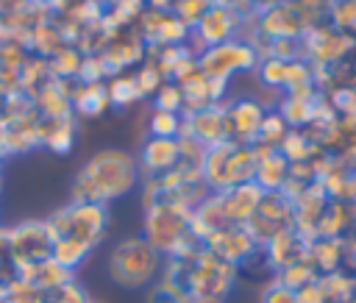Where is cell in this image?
I'll return each mask as SVG.
<instances>
[{
	"label": "cell",
	"instance_id": "cell-1",
	"mask_svg": "<svg viewBox=\"0 0 356 303\" xmlns=\"http://www.w3.org/2000/svg\"><path fill=\"white\" fill-rule=\"evenodd\" d=\"M139 183V161L128 150L106 147L97 150L75 175L72 200L75 203H100L125 197Z\"/></svg>",
	"mask_w": 356,
	"mask_h": 303
},
{
	"label": "cell",
	"instance_id": "cell-2",
	"mask_svg": "<svg viewBox=\"0 0 356 303\" xmlns=\"http://www.w3.org/2000/svg\"><path fill=\"white\" fill-rule=\"evenodd\" d=\"M189 220L192 208L164 195L145 208V239L167 259H186L197 247H203L189 234Z\"/></svg>",
	"mask_w": 356,
	"mask_h": 303
},
{
	"label": "cell",
	"instance_id": "cell-3",
	"mask_svg": "<svg viewBox=\"0 0 356 303\" xmlns=\"http://www.w3.org/2000/svg\"><path fill=\"white\" fill-rule=\"evenodd\" d=\"M256 161L259 153L253 145H234V142H220L206 150L200 172L203 183L209 192H225L239 183H250L256 175Z\"/></svg>",
	"mask_w": 356,
	"mask_h": 303
},
{
	"label": "cell",
	"instance_id": "cell-4",
	"mask_svg": "<svg viewBox=\"0 0 356 303\" xmlns=\"http://www.w3.org/2000/svg\"><path fill=\"white\" fill-rule=\"evenodd\" d=\"M161 253L145 236H128L114 245L108 256V278L122 289H142L156 281Z\"/></svg>",
	"mask_w": 356,
	"mask_h": 303
},
{
	"label": "cell",
	"instance_id": "cell-5",
	"mask_svg": "<svg viewBox=\"0 0 356 303\" xmlns=\"http://www.w3.org/2000/svg\"><path fill=\"white\" fill-rule=\"evenodd\" d=\"M47 228H50V236L53 242L67 236V239H75L81 245H86L89 250H95L103 236H106V228H108V208L100 206V203H70L64 208H58L53 217L44 220Z\"/></svg>",
	"mask_w": 356,
	"mask_h": 303
},
{
	"label": "cell",
	"instance_id": "cell-6",
	"mask_svg": "<svg viewBox=\"0 0 356 303\" xmlns=\"http://www.w3.org/2000/svg\"><path fill=\"white\" fill-rule=\"evenodd\" d=\"M298 44H300V58H306L309 64H323V67L345 64L356 53V39L348 33H339L328 22L312 25L298 39Z\"/></svg>",
	"mask_w": 356,
	"mask_h": 303
},
{
	"label": "cell",
	"instance_id": "cell-7",
	"mask_svg": "<svg viewBox=\"0 0 356 303\" xmlns=\"http://www.w3.org/2000/svg\"><path fill=\"white\" fill-rule=\"evenodd\" d=\"M256 64H259L256 47H250L242 39H231V42L206 47L197 56V69L206 78H217V81H231L236 72H253Z\"/></svg>",
	"mask_w": 356,
	"mask_h": 303
},
{
	"label": "cell",
	"instance_id": "cell-8",
	"mask_svg": "<svg viewBox=\"0 0 356 303\" xmlns=\"http://www.w3.org/2000/svg\"><path fill=\"white\" fill-rule=\"evenodd\" d=\"M53 253V236L44 220H28L8 231V261L11 272H19L31 264H39L50 259Z\"/></svg>",
	"mask_w": 356,
	"mask_h": 303
},
{
	"label": "cell",
	"instance_id": "cell-9",
	"mask_svg": "<svg viewBox=\"0 0 356 303\" xmlns=\"http://www.w3.org/2000/svg\"><path fill=\"white\" fill-rule=\"evenodd\" d=\"M309 31L295 0H281L256 11V33L264 39H300Z\"/></svg>",
	"mask_w": 356,
	"mask_h": 303
},
{
	"label": "cell",
	"instance_id": "cell-10",
	"mask_svg": "<svg viewBox=\"0 0 356 303\" xmlns=\"http://www.w3.org/2000/svg\"><path fill=\"white\" fill-rule=\"evenodd\" d=\"M206 250H211L217 259L234 264V267H242L245 261H250L256 253H261L259 242L250 236V231L245 225H225L220 231H214L206 242H203Z\"/></svg>",
	"mask_w": 356,
	"mask_h": 303
},
{
	"label": "cell",
	"instance_id": "cell-11",
	"mask_svg": "<svg viewBox=\"0 0 356 303\" xmlns=\"http://www.w3.org/2000/svg\"><path fill=\"white\" fill-rule=\"evenodd\" d=\"M261 120H264V106L253 97H239L225 103V142L256 145Z\"/></svg>",
	"mask_w": 356,
	"mask_h": 303
},
{
	"label": "cell",
	"instance_id": "cell-12",
	"mask_svg": "<svg viewBox=\"0 0 356 303\" xmlns=\"http://www.w3.org/2000/svg\"><path fill=\"white\" fill-rule=\"evenodd\" d=\"M100 56H103L106 67L111 69V75L128 72L131 67H139L145 61V39L139 36V31L134 25L120 28L117 33H111V39Z\"/></svg>",
	"mask_w": 356,
	"mask_h": 303
},
{
	"label": "cell",
	"instance_id": "cell-13",
	"mask_svg": "<svg viewBox=\"0 0 356 303\" xmlns=\"http://www.w3.org/2000/svg\"><path fill=\"white\" fill-rule=\"evenodd\" d=\"M242 17L222 8V6H211L203 19L195 25L192 36L203 44V47H214V44H222V42H231V39H239V31H242Z\"/></svg>",
	"mask_w": 356,
	"mask_h": 303
},
{
	"label": "cell",
	"instance_id": "cell-14",
	"mask_svg": "<svg viewBox=\"0 0 356 303\" xmlns=\"http://www.w3.org/2000/svg\"><path fill=\"white\" fill-rule=\"evenodd\" d=\"M178 136H192L203 147H214L225 142V103L184 114V125Z\"/></svg>",
	"mask_w": 356,
	"mask_h": 303
},
{
	"label": "cell",
	"instance_id": "cell-15",
	"mask_svg": "<svg viewBox=\"0 0 356 303\" xmlns=\"http://www.w3.org/2000/svg\"><path fill=\"white\" fill-rule=\"evenodd\" d=\"M261 253H264V261L270 264V270L281 272V270H286V267H292V264L306 259L309 242L295 228H281L278 234H273L261 245Z\"/></svg>",
	"mask_w": 356,
	"mask_h": 303
},
{
	"label": "cell",
	"instance_id": "cell-16",
	"mask_svg": "<svg viewBox=\"0 0 356 303\" xmlns=\"http://www.w3.org/2000/svg\"><path fill=\"white\" fill-rule=\"evenodd\" d=\"M220 195V206H222V214H225V222L228 225H248L250 217L256 214L264 192L250 181V183H239V186H231L225 192H217Z\"/></svg>",
	"mask_w": 356,
	"mask_h": 303
},
{
	"label": "cell",
	"instance_id": "cell-17",
	"mask_svg": "<svg viewBox=\"0 0 356 303\" xmlns=\"http://www.w3.org/2000/svg\"><path fill=\"white\" fill-rule=\"evenodd\" d=\"M139 172H145V178H159L170 170L178 167L181 161V150H178V139H161V136H150L142 145L139 153Z\"/></svg>",
	"mask_w": 356,
	"mask_h": 303
},
{
	"label": "cell",
	"instance_id": "cell-18",
	"mask_svg": "<svg viewBox=\"0 0 356 303\" xmlns=\"http://www.w3.org/2000/svg\"><path fill=\"white\" fill-rule=\"evenodd\" d=\"M253 147H256V153H259L253 183H256L261 192H281V186H284L286 178H289V161H286L275 147H264V145H253Z\"/></svg>",
	"mask_w": 356,
	"mask_h": 303
},
{
	"label": "cell",
	"instance_id": "cell-19",
	"mask_svg": "<svg viewBox=\"0 0 356 303\" xmlns=\"http://www.w3.org/2000/svg\"><path fill=\"white\" fill-rule=\"evenodd\" d=\"M72 81H50L44 83L31 100L33 108L42 120H61V117H75L72 114V100H70Z\"/></svg>",
	"mask_w": 356,
	"mask_h": 303
},
{
	"label": "cell",
	"instance_id": "cell-20",
	"mask_svg": "<svg viewBox=\"0 0 356 303\" xmlns=\"http://www.w3.org/2000/svg\"><path fill=\"white\" fill-rule=\"evenodd\" d=\"M70 100H72V114L89 117V120L100 117V114H106L111 108L106 83H78V81H72Z\"/></svg>",
	"mask_w": 356,
	"mask_h": 303
},
{
	"label": "cell",
	"instance_id": "cell-21",
	"mask_svg": "<svg viewBox=\"0 0 356 303\" xmlns=\"http://www.w3.org/2000/svg\"><path fill=\"white\" fill-rule=\"evenodd\" d=\"M348 256V242L345 239H314L309 242V253L306 259L314 264L317 275H328V272H339Z\"/></svg>",
	"mask_w": 356,
	"mask_h": 303
},
{
	"label": "cell",
	"instance_id": "cell-22",
	"mask_svg": "<svg viewBox=\"0 0 356 303\" xmlns=\"http://www.w3.org/2000/svg\"><path fill=\"white\" fill-rule=\"evenodd\" d=\"M67 36H64V28L58 22V17L36 25L31 33H28V53L31 56H39V58H53L61 47H67Z\"/></svg>",
	"mask_w": 356,
	"mask_h": 303
},
{
	"label": "cell",
	"instance_id": "cell-23",
	"mask_svg": "<svg viewBox=\"0 0 356 303\" xmlns=\"http://www.w3.org/2000/svg\"><path fill=\"white\" fill-rule=\"evenodd\" d=\"M75 117H61V120H42L39 117V145L47 150L64 156L75 145Z\"/></svg>",
	"mask_w": 356,
	"mask_h": 303
},
{
	"label": "cell",
	"instance_id": "cell-24",
	"mask_svg": "<svg viewBox=\"0 0 356 303\" xmlns=\"http://www.w3.org/2000/svg\"><path fill=\"white\" fill-rule=\"evenodd\" d=\"M353 222V211L348 203L328 200L320 222H317V239H345V231Z\"/></svg>",
	"mask_w": 356,
	"mask_h": 303
},
{
	"label": "cell",
	"instance_id": "cell-25",
	"mask_svg": "<svg viewBox=\"0 0 356 303\" xmlns=\"http://www.w3.org/2000/svg\"><path fill=\"white\" fill-rule=\"evenodd\" d=\"M320 150H323V147H317V145L309 139V133H306V131H292V128H289V133H286V136L281 139V145H278V153H281L289 164L312 161Z\"/></svg>",
	"mask_w": 356,
	"mask_h": 303
},
{
	"label": "cell",
	"instance_id": "cell-26",
	"mask_svg": "<svg viewBox=\"0 0 356 303\" xmlns=\"http://www.w3.org/2000/svg\"><path fill=\"white\" fill-rule=\"evenodd\" d=\"M53 75H50V64L47 58H39V56H28V61L22 64L19 69V92L25 97H33L44 83H50Z\"/></svg>",
	"mask_w": 356,
	"mask_h": 303
},
{
	"label": "cell",
	"instance_id": "cell-27",
	"mask_svg": "<svg viewBox=\"0 0 356 303\" xmlns=\"http://www.w3.org/2000/svg\"><path fill=\"white\" fill-rule=\"evenodd\" d=\"M106 92H108V103L117 106V108H125L136 100H142V92H139V83L134 78V72H117L106 81Z\"/></svg>",
	"mask_w": 356,
	"mask_h": 303
},
{
	"label": "cell",
	"instance_id": "cell-28",
	"mask_svg": "<svg viewBox=\"0 0 356 303\" xmlns=\"http://www.w3.org/2000/svg\"><path fill=\"white\" fill-rule=\"evenodd\" d=\"M325 22L339 33H348L356 39V0H328Z\"/></svg>",
	"mask_w": 356,
	"mask_h": 303
},
{
	"label": "cell",
	"instance_id": "cell-29",
	"mask_svg": "<svg viewBox=\"0 0 356 303\" xmlns=\"http://www.w3.org/2000/svg\"><path fill=\"white\" fill-rule=\"evenodd\" d=\"M92 250L86 247V245H81V242H75V239H67V236H61V239H56L53 242V253H50V259L56 261V264H61L64 270H75V267H81L83 261H86V256H89Z\"/></svg>",
	"mask_w": 356,
	"mask_h": 303
},
{
	"label": "cell",
	"instance_id": "cell-30",
	"mask_svg": "<svg viewBox=\"0 0 356 303\" xmlns=\"http://www.w3.org/2000/svg\"><path fill=\"white\" fill-rule=\"evenodd\" d=\"M81 58H83V56L78 53V47H72V44L61 47V50H58L53 58H47L53 81H75V78H78Z\"/></svg>",
	"mask_w": 356,
	"mask_h": 303
},
{
	"label": "cell",
	"instance_id": "cell-31",
	"mask_svg": "<svg viewBox=\"0 0 356 303\" xmlns=\"http://www.w3.org/2000/svg\"><path fill=\"white\" fill-rule=\"evenodd\" d=\"M189 28L172 14V11H167L164 14V19H161V25H159V31H156V39L150 42V44H159V47H172V44H186V39H189Z\"/></svg>",
	"mask_w": 356,
	"mask_h": 303
},
{
	"label": "cell",
	"instance_id": "cell-32",
	"mask_svg": "<svg viewBox=\"0 0 356 303\" xmlns=\"http://www.w3.org/2000/svg\"><path fill=\"white\" fill-rule=\"evenodd\" d=\"M289 133V125L284 122V117L273 108V111H264V120L259 125V136H256V145H264V147H275L281 145V139Z\"/></svg>",
	"mask_w": 356,
	"mask_h": 303
},
{
	"label": "cell",
	"instance_id": "cell-33",
	"mask_svg": "<svg viewBox=\"0 0 356 303\" xmlns=\"http://www.w3.org/2000/svg\"><path fill=\"white\" fill-rule=\"evenodd\" d=\"M306 86H314V67L306 61V58H292L286 61V72H284V92H298V89H306Z\"/></svg>",
	"mask_w": 356,
	"mask_h": 303
},
{
	"label": "cell",
	"instance_id": "cell-34",
	"mask_svg": "<svg viewBox=\"0 0 356 303\" xmlns=\"http://www.w3.org/2000/svg\"><path fill=\"white\" fill-rule=\"evenodd\" d=\"M3 300H6V303H47V295H44L39 286H33L31 281L14 275L11 281H6V295H3Z\"/></svg>",
	"mask_w": 356,
	"mask_h": 303
},
{
	"label": "cell",
	"instance_id": "cell-35",
	"mask_svg": "<svg viewBox=\"0 0 356 303\" xmlns=\"http://www.w3.org/2000/svg\"><path fill=\"white\" fill-rule=\"evenodd\" d=\"M181 125H184V114H170V111H159V108H153V114L147 120L150 136H161V139H178Z\"/></svg>",
	"mask_w": 356,
	"mask_h": 303
},
{
	"label": "cell",
	"instance_id": "cell-36",
	"mask_svg": "<svg viewBox=\"0 0 356 303\" xmlns=\"http://www.w3.org/2000/svg\"><path fill=\"white\" fill-rule=\"evenodd\" d=\"M253 72H256V78H259V83H261V86H267V89L278 92V89L284 86L286 61H278V58H273V56H261Z\"/></svg>",
	"mask_w": 356,
	"mask_h": 303
},
{
	"label": "cell",
	"instance_id": "cell-37",
	"mask_svg": "<svg viewBox=\"0 0 356 303\" xmlns=\"http://www.w3.org/2000/svg\"><path fill=\"white\" fill-rule=\"evenodd\" d=\"M284 286H289V289H300V286H306V284H312V281H317L320 275H317V270H314V264L309 261V259H303V261H298V264H292V267H286V270H281L278 275H275Z\"/></svg>",
	"mask_w": 356,
	"mask_h": 303
},
{
	"label": "cell",
	"instance_id": "cell-38",
	"mask_svg": "<svg viewBox=\"0 0 356 303\" xmlns=\"http://www.w3.org/2000/svg\"><path fill=\"white\" fill-rule=\"evenodd\" d=\"M111 78V69L106 67L103 56H83L81 58V67H78V83H106Z\"/></svg>",
	"mask_w": 356,
	"mask_h": 303
},
{
	"label": "cell",
	"instance_id": "cell-39",
	"mask_svg": "<svg viewBox=\"0 0 356 303\" xmlns=\"http://www.w3.org/2000/svg\"><path fill=\"white\" fill-rule=\"evenodd\" d=\"M153 108L159 111H170V114H184V92L178 83L164 81V86L153 95Z\"/></svg>",
	"mask_w": 356,
	"mask_h": 303
},
{
	"label": "cell",
	"instance_id": "cell-40",
	"mask_svg": "<svg viewBox=\"0 0 356 303\" xmlns=\"http://www.w3.org/2000/svg\"><path fill=\"white\" fill-rule=\"evenodd\" d=\"M211 6H214L211 0H175L172 14H175L189 31H195V25L203 19V14H206Z\"/></svg>",
	"mask_w": 356,
	"mask_h": 303
},
{
	"label": "cell",
	"instance_id": "cell-41",
	"mask_svg": "<svg viewBox=\"0 0 356 303\" xmlns=\"http://www.w3.org/2000/svg\"><path fill=\"white\" fill-rule=\"evenodd\" d=\"M145 303H189V297L178 284L161 278L159 284H150V292H147Z\"/></svg>",
	"mask_w": 356,
	"mask_h": 303
},
{
	"label": "cell",
	"instance_id": "cell-42",
	"mask_svg": "<svg viewBox=\"0 0 356 303\" xmlns=\"http://www.w3.org/2000/svg\"><path fill=\"white\" fill-rule=\"evenodd\" d=\"M134 78H136V83H139V92H142V97L145 95H156L161 86H164V75L156 69V64H150V61H142L136 69H134Z\"/></svg>",
	"mask_w": 356,
	"mask_h": 303
},
{
	"label": "cell",
	"instance_id": "cell-43",
	"mask_svg": "<svg viewBox=\"0 0 356 303\" xmlns=\"http://www.w3.org/2000/svg\"><path fill=\"white\" fill-rule=\"evenodd\" d=\"M261 303H298V295H295V289H289L278 278H273L261 289Z\"/></svg>",
	"mask_w": 356,
	"mask_h": 303
},
{
	"label": "cell",
	"instance_id": "cell-44",
	"mask_svg": "<svg viewBox=\"0 0 356 303\" xmlns=\"http://www.w3.org/2000/svg\"><path fill=\"white\" fill-rule=\"evenodd\" d=\"M47 303H92V300L86 297L83 286H78L75 281H70V284H64L61 289L50 292V295H47Z\"/></svg>",
	"mask_w": 356,
	"mask_h": 303
},
{
	"label": "cell",
	"instance_id": "cell-45",
	"mask_svg": "<svg viewBox=\"0 0 356 303\" xmlns=\"http://www.w3.org/2000/svg\"><path fill=\"white\" fill-rule=\"evenodd\" d=\"M211 3H214V6H222V8L234 11V14H239L242 19H248V17L256 14V6H253L250 0H211Z\"/></svg>",
	"mask_w": 356,
	"mask_h": 303
},
{
	"label": "cell",
	"instance_id": "cell-46",
	"mask_svg": "<svg viewBox=\"0 0 356 303\" xmlns=\"http://www.w3.org/2000/svg\"><path fill=\"white\" fill-rule=\"evenodd\" d=\"M295 295H298V303H323V292H320V284L317 281L295 289Z\"/></svg>",
	"mask_w": 356,
	"mask_h": 303
},
{
	"label": "cell",
	"instance_id": "cell-47",
	"mask_svg": "<svg viewBox=\"0 0 356 303\" xmlns=\"http://www.w3.org/2000/svg\"><path fill=\"white\" fill-rule=\"evenodd\" d=\"M8 39V22H6V14H0V42Z\"/></svg>",
	"mask_w": 356,
	"mask_h": 303
},
{
	"label": "cell",
	"instance_id": "cell-48",
	"mask_svg": "<svg viewBox=\"0 0 356 303\" xmlns=\"http://www.w3.org/2000/svg\"><path fill=\"white\" fill-rule=\"evenodd\" d=\"M189 303H225V300H189Z\"/></svg>",
	"mask_w": 356,
	"mask_h": 303
},
{
	"label": "cell",
	"instance_id": "cell-49",
	"mask_svg": "<svg viewBox=\"0 0 356 303\" xmlns=\"http://www.w3.org/2000/svg\"><path fill=\"white\" fill-rule=\"evenodd\" d=\"M350 211H353V220H356V200L350 203Z\"/></svg>",
	"mask_w": 356,
	"mask_h": 303
},
{
	"label": "cell",
	"instance_id": "cell-50",
	"mask_svg": "<svg viewBox=\"0 0 356 303\" xmlns=\"http://www.w3.org/2000/svg\"><path fill=\"white\" fill-rule=\"evenodd\" d=\"M0 189H3V178H0Z\"/></svg>",
	"mask_w": 356,
	"mask_h": 303
}]
</instances>
